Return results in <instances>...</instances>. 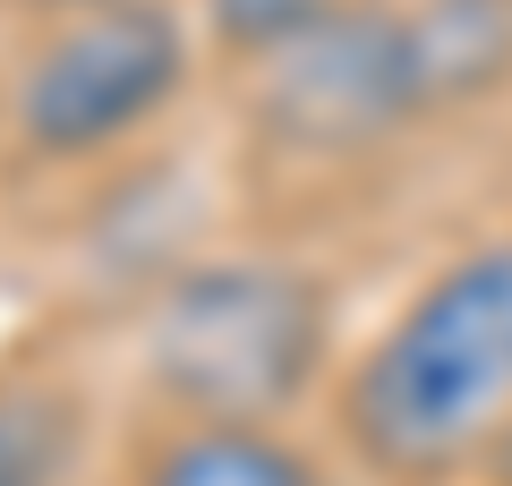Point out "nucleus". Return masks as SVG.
Segmentation results:
<instances>
[{"label":"nucleus","mask_w":512,"mask_h":486,"mask_svg":"<svg viewBox=\"0 0 512 486\" xmlns=\"http://www.w3.org/2000/svg\"><path fill=\"white\" fill-rule=\"evenodd\" d=\"M128 359L146 410L291 418L342 367L333 282L299 256H180L128 316Z\"/></svg>","instance_id":"obj_2"},{"label":"nucleus","mask_w":512,"mask_h":486,"mask_svg":"<svg viewBox=\"0 0 512 486\" xmlns=\"http://www.w3.org/2000/svg\"><path fill=\"white\" fill-rule=\"evenodd\" d=\"M325 9H342V0H197V35H205V60L256 69L265 52H282L291 35H308Z\"/></svg>","instance_id":"obj_8"},{"label":"nucleus","mask_w":512,"mask_h":486,"mask_svg":"<svg viewBox=\"0 0 512 486\" xmlns=\"http://www.w3.org/2000/svg\"><path fill=\"white\" fill-rule=\"evenodd\" d=\"M402 26L436 120H470L512 94V0H402Z\"/></svg>","instance_id":"obj_7"},{"label":"nucleus","mask_w":512,"mask_h":486,"mask_svg":"<svg viewBox=\"0 0 512 486\" xmlns=\"http://www.w3.org/2000/svg\"><path fill=\"white\" fill-rule=\"evenodd\" d=\"M436 128L402 0H342L239 69V145L256 188H333Z\"/></svg>","instance_id":"obj_4"},{"label":"nucleus","mask_w":512,"mask_h":486,"mask_svg":"<svg viewBox=\"0 0 512 486\" xmlns=\"http://www.w3.org/2000/svg\"><path fill=\"white\" fill-rule=\"evenodd\" d=\"M18 26L26 35L0 69V162L35 180L111 171L188 103L205 69L188 0H86Z\"/></svg>","instance_id":"obj_3"},{"label":"nucleus","mask_w":512,"mask_h":486,"mask_svg":"<svg viewBox=\"0 0 512 486\" xmlns=\"http://www.w3.org/2000/svg\"><path fill=\"white\" fill-rule=\"evenodd\" d=\"M470 478H478V486H512V418H504V435L487 444V461H478Z\"/></svg>","instance_id":"obj_9"},{"label":"nucleus","mask_w":512,"mask_h":486,"mask_svg":"<svg viewBox=\"0 0 512 486\" xmlns=\"http://www.w3.org/2000/svg\"><path fill=\"white\" fill-rule=\"evenodd\" d=\"M120 486H333V478H325V452L291 435V418L146 410L120 452Z\"/></svg>","instance_id":"obj_5"},{"label":"nucleus","mask_w":512,"mask_h":486,"mask_svg":"<svg viewBox=\"0 0 512 486\" xmlns=\"http://www.w3.org/2000/svg\"><path fill=\"white\" fill-rule=\"evenodd\" d=\"M9 18H52V9H86V0H0Z\"/></svg>","instance_id":"obj_10"},{"label":"nucleus","mask_w":512,"mask_h":486,"mask_svg":"<svg viewBox=\"0 0 512 486\" xmlns=\"http://www.w3.org/2000/svg\"><path fill=\"white\" fill-rule=\"evenodd\" d=\"M333 444L376 486H453L512 418V239L427 265L333 367Z\"/></svg>","instance_id":"obj_1"},{"label":"nucleus","mask_w":512,"mask_h":486,"mask_svg":"<svg viewBox=\"0 0 512 486\" xmlns=\"http://www.w3.org/2000/svg\"><path fill=\"white\" fill-rule=\"evenodd\" d=\"M94 461V393L69 350H0V486H77Z\"/></svg>","instance_id":"obj_6"}]
</instances>
